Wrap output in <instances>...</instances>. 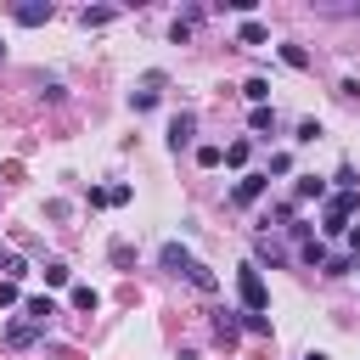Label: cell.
Returning <instances> with one entry per match:
<instances>
[{"label":"cell","mask_w":360,"mask_h":360,"mask_svg":"<svg viewBox=\"0 0 360 360\" xmlns=\"http://www.w3.org/2000/svg\"><path fill=\"white\" fill-rule=\"evenodd\" d=\"M236 292H242L248 315H264V304H270V287H264L259 264H242V270H236Z\"/></svg>","instance_id":"6da1fadb"},{"label":"cell","mask_w":360,"mask_h":360,"mask_svg":"<svg viewBox=\"0 0 360 360\" xmlns=\"http://www.w3.org/2000/svg\"><path fill=\"white\" fill-rule=\"evenodd\" d=\"M354 202H360L354 191H338V197L326 202V225H321V231H326V236H338V231H349V214H354Z\"/></svg>","instance_id":"7a4b0ae2"},{"label":"cell","mask_w":360,"mask_h":360,"mask_svg":"<svg viewBox=\"0 0 360 360\" xmlns=\"http://www.w3.org/2000/svg\"><path fill=\"white\" fill-rule=\"evenodd\" d=\"M264 180H270V174H242L236 191H231V202H259V197H264Z\"/></svg>","instance_id":"3957f363"},{"label":"cell","mask_w":360,"mask_h":360,"mask_svg":"<svg viewBox=\"0 0 360 360\" xmlns=\"http://www.w3.org/2000/svg\"><path fill=\"white\" fill-rule=\"evenodd\" d=\"M129 202V186H90V208H118Z\"/></svg>","instance_id":"277c9868"},{"label":"cell","mask_w":360,"mask_h":360,"mask_svg":"<svg viewBox=\"0 0 360 360\" xmlns=\"http://www.w3.org/2000/svg\"><path fill=\"white\" fill-rule=\"evenodd\" d=\"M191 135H197V118H191V112H180V118L169 124V146L180 152V146H191Z\"/></svg>","instance_id":"5b68a950"},{"label":"cell","mask_w":360,"mask_h":360,"mask_svg":"<svg viewBox=\"0 0 360 360\" xmlns=\"http://www.w3.org/2000/svg\"><path fill=\"white\" fill-rule=\"evenodd\" d=\"M158 259H163V270H191V264H197L180 242H163V248H158Z\"/></svg>","instance_id":"8992f818"},{"label":"cell","mask_w":360,"mask_h":360,"mask_svg":"<svg viewBox=\"0 0 360 360\" xmlns=\"http://www.w3.org/2000/svg\"><path fill=\"white\" fill-rule=\"evenodd\" d=\"M39 332H45V326H34V321H11V326H6V343H11V349H28Z\"/></svg>","instance_id":"52a82bcc"},{"label":"cell","mask_w":360,"mask_h":360,"mask_svg":"<svg viewBox=\"0 0 360 360\" xmlns=\"http://www.w3.org/2000/svg\"><path fill=\"white\" fill-rule=\"evenodd\" d=\"M321 191H326V180H315V174H298V186H292L298 202H309V197H321Z\"/></svg>","instance_id":"ba28073f"},{"label":"cell","mask_w":360,"mask_h":360,"mask_svg":"<svg viewBox=\"0 0 360 360\" xmlns=\"http://www.w3.org/2000/svg\"><path fill=\"white\" fill-rule=\"evenodd\" d=\"M253 259H264V264H281L287 253H281V242H270V236H259V242H253Z\"/></svg>","instance_id":"9c48e42d"},{"label":"cell","mask_w":360,"mask_h":360,"mask_svg":"<svg viewBox=\"0 0 360 360\" xmlns=\"http://www.w3.org/2000/svg\"><path fill=\"white\" fill-rule=\"evenodd\" d=\"M51 315H56L51 298H28V321H34V326H51Z\"/></svg>","instance_id":"30bf717a"},{"label":"cell","mask_w":360,"mask_h":360,"mask_svg":"<svg viewBox=\"0 0 360 360\" xmlns=\"http://www.w3.org/2000/svg\"><path fill=\"white\" fill-rule=\"evenodd\" d=\"M45 17H51V6H17V22H22V28H39Z\"/></svg>","instance_id":"8fae6325"},{"label":"cell","mask_w":360,"mask_h":360,"mask_svg":"<svg viewBox=\"0 0 360 360\" xmlns=\"http://www.w3.org/2000/svg\"><path fill=\"white\" fill-rule=\"evenodd\" d=\"M186 276H191V287H202V292H214V287H219V276H214L208 264H191Z\"/></svg>","instance_id":"7c38bea8"},{"label":"cell","mask_w":360,"mask_h":360,"mask_svg":"<svg viewBox=\"0 0 360 360\" xmlns=\"http://www.w3.org/2000/svg\"><path fill=\"white\" fill-rule=\"evenodd\" d=\"M79 22H84V28H101V22H112V11H107V6H96V11L84 6V11H79Z\"/></svg>","instance_id":"4fadbf2b"},{"label":"cell","mask_w":360,"mask_h":360,"mask_svg":"<svg viewBox=\"0 0 360 360\" xmlns=\"http://www.w3.org/2000/svg\"><path fill=\"white\" fill-rule=\"evenodd\" d=\"M281 62H287V68H309V51H304V45H281Z\"/></svg>","instance_id":"5bb4252c"},{"label":"cell","mask_w":360,"mask_h":360,"mask_svg":"<svg viewBox=\"0 0 360 360\" xmlns=\"http://www.w3.org/2000/svg\"><path fill=\"white\" fill-rule=\"evenodd\" d=\"M242 96H248L253 107H264V96H270V84H264V79H248V84H242Z\"/></svg>","instance_id":"9a60e30c"},{"label":"cell","mask_w":360,"mask_h":360,"mask_svg":"<svg viewBox=\"0 0 360 360\" xmlns=\"http://www.w3.org/2000/svg\"><path fill=\"white\" fill-rule=\"evenodd\" d=\"M45 287H68V264H62V259L45 264Z\"/></svg>","instance_id":"2e32d148"},{"label":"cell","mask_w":360,"mask_h":360,"mask_svg":"<svg viewBox=\"0 0 360 360\" xmlns=\"http://www.w3.org/2000/svg\"><path fill=\"white\" fill-rule=\"evenodd\" d=\"M214 332H219V338H225V343H231V338H236V332H242V321H236V315H225V309H219V321H214Z\"/></svg>","instance_id":"e0dca14e"},{"label":"cell","mask_w":360,"mask_h":360,"mask_svg":"<svg viewBox=\"0 0 360 360\" xmlns=\"http://www.w3.org/2000/svg\"><path fill=\"white\" fill-rule=\"evenodd\" d=\"M129 107H135V112H152V107H158V90H135Z\"/></svg>","instance_id":"ac0fdd59"},{"label":"cell","mask_w":360,"mask_h":360,"mask_svg":"<svg viewBox=\"0 0 360 360\" xmlns=\"http://www.w3.org/2000/svg\"><path fill=\"white\" fill-rule=\"evenodd\" d=\"M242 45H264V22H242Z\"/></svg>","instance_id":"d6986e66"},{"label":"cell","mask_w":360,"mask_h":360,"mask_svg":"<svg viewBox=\"0 0 360 360\" xmlns=\"http://www.w3.org/2000/svg\"><path fill=\"white\" fill-rule=\"evenodd\" d=\"M219 158H225V146H197V163H202V169H214Z\"/></svg>","instance_id":"ffe728a7"},{"label":"cell","mask_w":360,"mask_h":360,"mask_svg":"<svg viewBox=\"0 0 360 360\" xmlns=\"http://www.w3.org/2000/svg\"><path fill=\"white\" fill-rule=\"evenodd\" d=\"M225 163H236V169H242V163H248V141H231V146H225Z\"/></svg>","instance_id":"44dd1931"},{"label":"cell","mask_w":360,"mask_h":360,"mask_svg":"<svg viewBox=\"0 0 360 360\" xmlns=\"http://www.w3.org/2000/svg\"><path fill=\"white\" fill-rule=\"evenodd\" d=\"M354 270V253H343V259H326V276H349Z\"/></svg>","instance_id":"7402d4cb"},{"label":"cell","mask_w":360,"mask_h":360,"mask_svg":"<svg viewBox=\"0 0 360 360\" xmlns=\"http://www.w3.org/2000/svg\"><path fill=\"white\" fill-rule=\"evenodd\" d=\"M73 309H96V287H73Z\"/></svg>","instance_id":"603a6c76"},{"label":"cell","mask_w":360,"mask_h":360,"mask_svg":"<svg viewBox=\"0 0 360 360\" xmlns=\"http://www.w3.org/2000/svg\"><path fill=\"white\" fill-rule=\"evenodd\" d=\"M253 129H276V112L270 107H253Z\"/></svg>","instance_id":"cb8c5ba5"},{"label":"cell","mask_w":360,"mask_h":360,"mask_svg":"<svg viewBox=\"0 0 360 360\" xmlns=\"http://www.w3.org/2000/svg\"><path fill=\"white\" fill-rule=\"evenodd\" d=\"M6 304H17V281H0V309Z\"/></svg>","instance_id":"d4e9b609"},{"label":"cell","mask_w":360,"mask_h":360,"mask_svg":"<svg viewBox=\"0 0 360 360\" xmlns=\"http://www.w3.org/2000/svg\"><path fill=\"white\" fill-rule=\"evenodd\" d=\"M349 253L360 259V225H349Z\"/></svg>","instance_id":"484cf974"},{"label":"cell","mask_w":360,"mask_h":360,"mask_svg":"<svg viewBox=\"0 0 360 360\" xmlns=\"http://www.w3.org/2000/svg\"><path fill=\"white\" fill-rule=\"evenodd\" d=\"M6 264H11V253H6V248H0V270H6Z\"/></svg>","instance_id":"4316f807"},{"label":"cell","mask_w":360,"mask_h":360,"mask_svg":"<svg viewBox=\"0 0 360 360\" xmlns=\"http://www.w3.org/2000/svg\"><path fill=\"white\" fill-rule=\"evenodd\" d=\"M304 360H326V354H304Z\"/></svg>","instance_id":"83f0119b"},{"label":"cell","mask_w":360,"mask_h":360,"mask_svg":"<svg viewBox=\"0 0 360 360\" xmlns=\"http://www.w3.org/2000/svg\"><path fill=\"white\" fill-rule=\"evenodd\" d=\"M0 56H6V45H0Z\"/></svg>","instance_id":"f1b7e54d"}]
</instances>
